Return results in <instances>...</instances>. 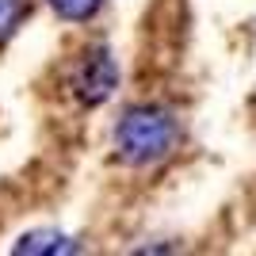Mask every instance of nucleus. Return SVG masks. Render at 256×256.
<instances>
[{"instance_id":"1","label":"nucleus","mask_w":256,"mask_h":256,"mask_svg":"<svg viewBox=\"0 0 256 256\" xmlns=\"http://www.w3.org/2000/svg\"><path fill=\"white\" fill-rule=\"evenodd\" d=\"M172 146H176V118L164 107H130L115 126L118 160H126L134 168L168 157Z\"/></svg>"},{"instance_id":"2","label":"nucleus","mask_w":256,"mask_h":256,"mask_svg":"<svg viewBox=\"0 0 256 256\" xmlns=\"http://www.w3.org/2000/svg\"><path fill=\"white\" fill-rule=\"evenodd\" d=\"M115 84H118V69H115V62H111V54H107L104 46L88 54L73 73V96L84 107H96V104H104V100H111Z\"/></svg>"},{"instance_id":"3","label":"nucleus","mask_w":256,"mask_h":256,"mask_svg":"<svg viewBox=\"0 0 256 256\" xmlns=\"http://www.w3.org/2000/svg\"><path fill=\"white\" fill-rule=\"evenodd\" d=\"M76 241L73 237H65V234H58V230H38V234H27V237H20L16 245H12V252H20V256H34V252H46V256H69V252H76Z\"/></svg>"},{"instance_id":"4","label":"nucleus","mask_w":256,"mask_h":256,"mask_svg":"<svg viewBox=\"0 0 256 256\" xmlns=\"http://www.w3.org/2000/svg\"><path fill=\"white\" fill-rule=\"evenodd\" d=\"M58 16H62L65 23H88L92 16L100 12V4L104 0H46Z\"/></svg>"},{"instance_id":"5","label":"nucleus","mask_w":256,"mask_h":256,"mask_svg":"<svg viewBox=\"0 0 256 256\" xmlns=\"http://www.w3.org/2000/svg\"><path fill=\"white\" fill-rule=\"evenodd\" d=\"M20 16H23V0H0V38H8L16 31Z\"/></svg>"}]
</instances>
